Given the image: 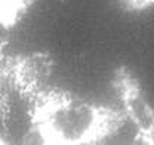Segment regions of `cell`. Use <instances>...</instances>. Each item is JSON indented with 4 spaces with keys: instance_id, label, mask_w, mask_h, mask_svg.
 I'll return each instance as SVG.
<instances>
[{
    "instance_id": "1",
    "label": "cell",
    "mask_w": 154,
    "mask_h": 145,
    "mask_svg": "<svg viewBox=\"0 0 154 145\" xmlns=\"http://www.w3.org/2000/svg\"><path fill=\"white\" fill-rule=\"evenodd\" d=\"M125 123L123 111L64 89H45L28 102V136L38 144H99Z\"/></svg>"
},
{
    "instance_id": "5",
    "label": "cell",
    "mask_w": 154,
    "mask_h": 145,
    "mask_svg": "<svg viewBox=\"0 0 154 145\" xmlns=\"http://www.w3.org/2000/svg\"><path fill=\"white\" fill-rule=\"evenodd\" d=\"M126 12H142L154 6V0H116Z\"/></svg>"
},
{
    "instance_id": "4",
    "label": "cell",
    "mask_w": 154,
    "mask_h": 145,
    "mask_svg": "<svg viewBox=\"0 0 154 145\" xmlns=\"http://www.w3.org/2000/svg\"><path fill=\"white\" fill-rule=\"evenodd\" d=\"M37 0H0V22L3 30H11L21 22Z\"/></svg>"
},
{
    "instance_id": "2",
    "label": "cell",
    "mask_w": 154,
    "mask_h": 145,
    "mask_svg": "<svg viewBox=\"0 0 154 145\" xmlns=\"http://www.w3.org/2000/svg\"><path fill=\"white\" fill-rule=\"evenodd\" d=\"M111 86L116 92L126 120L135 129L134 141L138 144L154 145V107L148 101L139 80L128 67H117L111 77Z\"/></svg>"
},
{
    "instance_id": "3",
    "label": "cell",
    "mask_w": 154,
    "mask_h": 145,
    "mask_svg": "<svg viewBox=\"0 0 154 145\" xmlns=\"http://www.w3.org/2000/svg\"><path fill=\"white\" fill-rule=\"evenodd\" d=\"M52 71L54 59L46 52L11 55L2 59L3 85L27 102L48 89Z\"/></svg>"
}]
</instances>
